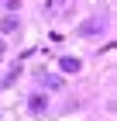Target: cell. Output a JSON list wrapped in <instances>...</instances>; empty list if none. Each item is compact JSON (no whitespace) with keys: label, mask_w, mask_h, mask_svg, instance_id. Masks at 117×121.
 I'll return each mask as SVG.
<instances>
[{"label":"cell","mask_w":117,"mask_h":121,"mask_svg":"<svg viewBox=\"0 0 117 121\" xmlns=\"http://www.w3.org/2000/svg\"><path fill=\"white\" fill-rule=\"evenodd\" d=\"M97 28H100V21H97V17H93V21H86V24H83V28H79V31H83V35H90V31H97Z\"/></svg>","instance_id":"3"},{"label":"cell","mask_w":117,"mask_h":121,"mask_svg":"<svg viewBox=\"0 0 117 121\" xmlns=\"http://www.w3.org/2000/svg\"><path fill=\"white\" fill-rule=\"evenodd\" d=\"M0 28H4V31H14V28H17V17H7L4 24H0Z\"/></svg>","instance_id":"4"},{"label":"cell","mask_w":117,"mask_h":121,"mask_svg":"<svg viewBox=\"0 0 117 121\" xmlns=\"http://www.w3.org/2000/svg\"><path fill=\"white\" fill-rule=\"evenodd\" d=\"M59 62H62L65 73H79V59H76V56H65V59H59Z\"/></svg>","instance_id":"1"},{"label":"cell","mask_w":117,"mask_h":121,"mask_svg":"<svg viewBox=\"0 0 117 121\" xmlns=\"http://www.w3.org/2000/svg\"><path fill=\"white\" fill-rule=\"evenodd\" d=\"M31 111H45V97H41V93L31 97Z\"/></svg>","instance_id":"2"}]
</instances>
